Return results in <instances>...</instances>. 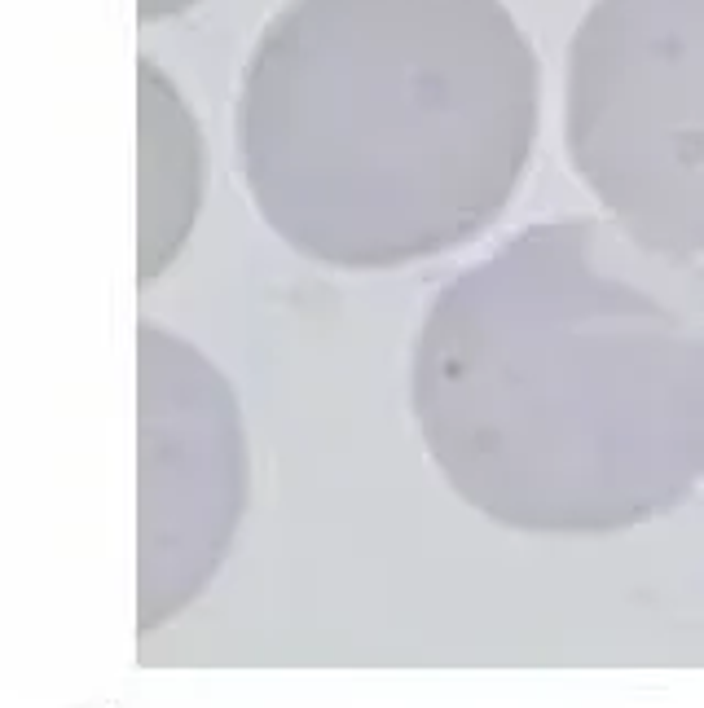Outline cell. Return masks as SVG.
Masks as SVG:
<instances>
[{
	"mask_svg": "<svg viewBox=\"0 0 704 708\" xmlns=\"http://www.w3.org/2000/svg\"><path fill=\"white\" fill-rule=\"evenodd\" d=\"M423 418L484 515L612 537L704 484V264L608 216L528 225L436 308Z\"/></svg>",
	"mask_w": 704,
	"mask_h": 708,
	"instance_id": "1",
	"label": "cell"
},
{
	"mask_svg": "<svg viewBox=\"0 0 704 708\" xmlns=\"http://www.w3.org/2000/svg\"><path fill=\"white\" fill-rule=\"evenodd\" d=\"M251 150L330 247L418 256L506 212L542 62L502 0H291L251 66Z\"/></svg>",
	"mask_w": 704,
	"mask_h": 708,
	"instance_id": "2",
	"label": "cell"
},
{
	"mask_svg": "<svg viewBox=\"0 0 704 708\" xmlns=\"http://www.w3.org/2000/svg\"><path fill=\"white\" fill-rule=\"evenodd\" d=\"M564 150L616 229L704 264V0H594L564 58Z\"/></svg>",
	"mask_w": 704,
	"mask_h": 708,
	"instance_id": "3",
	"label": "cell"
}]
</instances>
